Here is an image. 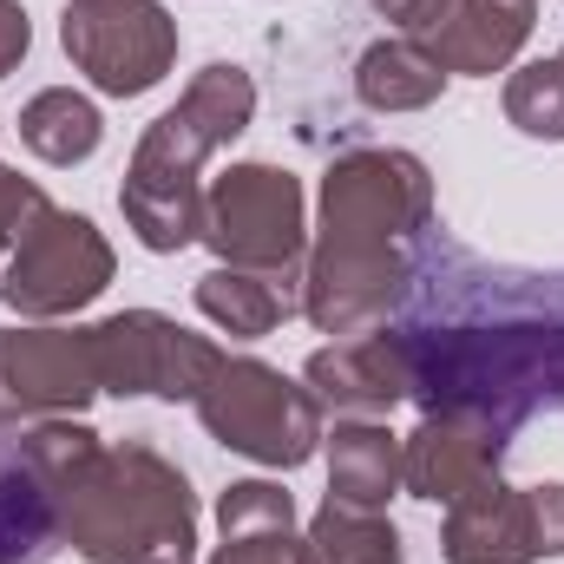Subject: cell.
<instances>
[{
	"label": "cell",
	"instance_id": "cell-25",
	"mask_svg": "<svg viewBox=\"0 0 564 564\" xmlns=\"http://www.w3.org/2000/svg\"><path fill=\"white\" fill-rule=\"evenodd\" d=\"M26 40H33V33H26V13H20L13 0H0V79L26 59Z\"/></svg>",
	"mask_w": 564,
	"mask_h": 564
},
{
	"label": "cell",
	"instance_id": "cell-13",
	"mask_svg": "<svg viewBox=\"0 0 564 564\" xmlns=\"http://www.w3.org/2000/svg\"><path fill=\"white\" fill-rule=\"evenodd\" d=\"M552 558L539 532V486H473L446 506V564H532Z\"/></svg>",
	"mask_w": 564,
	"mask_h": 564
},
{
	"label": "cell",
	"instance_id": "cell-10",
	"mask_svg": "<svg viewBox=\"0 0 564 564\" xmlns=\"http://www.w3.org/2000/svg\"><path fill=\"white\" fill-rule=\"evenodd\" d=\"M59 33L79 73H93V86L112 99L151 93L177 59V26L158 0H66Z\"/></svg>",
	"mask_w": 564,
	"mask_h": 564
},
{
	"label": "cell",
	"instance_id": "cell-9",
	"mask_svg": "<svg viewBox=\"0 0 564 564\" xmlns=\"http://www.w3.org/2000/svg\"><path fill=\"white\" fill-rule=\"evenodd\" d=\"M224 348L177 328L158 308H132L93 328V368L99 394H164V401H197L217 375Z\"/></svg>",
	"mask_w": 564,
	"mask_h": 564
},
{
	"label": "cell",
	"instance_id": "cell-17",
	"mask_svg": "<svg viewBox=\"0 0 564 564\" xmlns=\"http://www.w3.org/2000/svg\"><path fill=\"white\" fill-rule=\"evenodd\" d=\"M328 440V499L381 512L401 486V440L381 421H335Z\"/></svg>",
	"mask_w": 564,
	"mask_h": 564
},
{
	"label": "cell",
	"instance_id": "cell-1",
	"mask_svg": "<svg viewBox=\"0 0 564 564\" xmlns=\"http://www.w3.org/2000/svg\"><path fill=\"white\" fill-rule=\"evenodd\" d=\"M453 276H421L426 308L401 322L408 355V401L433 408H473L506 433L525 414L564 408V276H519V270H479L466 257H446Z\"/></svg>",
	"mask_w": 564,
	"mask_h": 564
},
{
	"label": "cell",
	"instance_id": "cell-14",
	"mask_svg": "<svg viewBox=\"0 0 564 564\" xmlns=\"http://www.w3.org/2000/svg\"><path fill=\"white\" fill-rule=\"evenodd\" d=\"M308 394L322 408H341V414H388L394 401H408V355H401V335L394 328H368V335H348L335 348H322L308 361Z\"/></svg>",
	"mask_w": 564,
	"mask_h": 564
},
{
	"label": "cell",
	"instance_id": "cell-5",
	"mask_svg": "<svg viewBox=\"0 0 564 564\" xmlns=\"http://www.w3.org/2000/svg\"><path fill=\"white\" fill-rule=\"evenodd\" d=\"M197 414L230 453H243L257 466H282V473L322 446V401L308 388L282 381L276 368L243 361V355L217 361L210 388L197 394Z\"/></svg>",
	"mask_w": 564,
	"mask_h": 564
},
{
	"label": "cell",
	"instance_id": "cell-4",
	"mask_svg": "<svg viewBox=\"0 0 564 564\" xmlns=\"http://www.w3.org/2000/svg\"><path fill=\"white\" fill-rule=\"evenodd\" d=\"M250 112H257L250 73L217 59V66H204L184 86V99L139 139V158L126 171L119 204H126V224L139 230L144 250L164 257V250H184V243L204 237V184H197V171H204V158L217 144H230L250 126Z\"/></svg>",
	"mask_w": 564,
	"mask_h": 564
},
{
	"label": "cell",
	"instance_id": "cell-16",
	"mask_svg": "<svg viewBox=\"0 0 564 564\" xmlns=\"http://www.w3.org/2000/svg\"><path fill=\"white\" fill-rule=\"evenodd\" d=\"M224 525V552L210 564H302V539H295V506L270 479H243L224 492L217 506Z\"/></svg>",
	"mask_w": 564,
	"mask_h": 564
},
{
	"label": "cell",
	"instance_id": "cell-23",
	"mask_svg": "<svg viewBox=\"0 0 564 564\" xmlns=\"http://www.w3.org/2000/svg\"><path fill=\"white\" fill-rule=\"evenodd\" d=\"M46 197L20 177V171H0V250H13L20 243V230L33 224V210H40Z\"/></svg>",
	"mask_w": 564,
	"mask_h": 564
},
{
	"label": "cell",
	"instance_id": "cell-19",
	"mask_svg": "<svg viewBox=\"0 0 564 564\" xmlns=\"http://www.w3.org/2000/svg\"><path fill=\"white\" fill-rule=\"evenodd\" d=\"M440 86H446V66L414 40H381L355 66V93L375 112H421V106L440 99Z\"/></svg>",
	"mask_w": 564,
	"mask_h": 564
},
{
	"label": "cell",
	"instance_id": "cell-21",
	"mask_svg": "<svg viewBox=\"0 0 564 564\" xmlns=\"http://www.w3.org/2000/svg\"><path fill=\"white\" fill-rule=\"evenodd\" d=\"M302 564H401V532L368 506L328 499L302 539Z\"/></svg>",
	"mask_w": 564,
	"mask_h": 564
},
{
	"label": "cell",
	"instance_id": "cell-24",
	"mask_svg": "<svg viewBox=\"0 0 564 564\" xmlns=\"http://www.w3.org/2000/svg\"><path fill=\"white\" fill-rule=\"evenodd\" d=\"M394 26H401V40H414V46H426L433 33H440V20L453 13V0H375Z\"/></svg>",
	"mask_w": 564,
	"mask_h": 564
},
{
	"label": "cell",
	"instance_id": "cell-20",
	"mask_svg": "<svg viewBox=\"0 0 564 564\" xmlns=\"http://www.w3.org/2000/svg\"><path fill=\"white\" fill-rule=\"evenodd\" d=\"M99 139H106V126H99L93 99H79L73 86H53V93L26 99V112H20V144L46 164H86Z\"/></svg>",
	"mask_w": 564,
	"mask_h": 564
},
{
	"label": "cell",
	"instance_id": "cell-2",
	"mask_svg": "<svg viewBox=\"0 0 564 564\" xmlns=\"http://www.w3.org/2000/svg\"><path fill=\"white\" fill-rule=\"evenodd\" d=\"M433 230V184L414 151H348L322 177V237L302 276V315L322 335H368L414 282Z\"/></svg>",
	"mask_w": 564,
	"mask_h": 564
},
{
	"label": "cell",
	"instance_id": "cell-12",
	"mask_svg": "<svg viewBox=\"0 0 564 564\" xmlns=\"http://www.w3.org/2000/svg\"><path fill=\"white\" fill-rule=\"evenodd\" d=\"M499 453H506V426L499 421H486L473 408H433L401 446V486L414 499L453 506L473 486L499 479Z\"/></svg>",
	"mask_w": 564,
	"mask_h": 564
},
{
	"label": "cell",
	"instance_id": "cell-22",
	"mask_svg": "<svg viewBox=\"0 0 564 564\" xmlns=\"http://www.w3.org/2000/svg\"><path fill=\"white\" fill-rule=\"evenodd\" d=\"M506 119L532 139H564V53L532 59L506 79Z\"/></svg>",
	"mask_w": 564,
	"mask_h": 564
},
{
	"label": "cell",
	"instance_id": "cell-3",
	"mask_svg": "<svg viewBox=\"0 0 564 564\" xmlns=\"http://www.w3.org/2000/svg\"><path fill=\"white\" fill-rule=\"evenodd\" d=\"M59 539L93 564H191L197 558L191 479L144 440L93 446L59 486Z\"/></svg>",
	"mask_w": 564,
	"mask_h": 564
},
{
	"label": "cell",
	"instance_id": "cell-18",
	"mask_svg": "<svg viewBox=\"0 0 564 564\" xmlns=\"http://www.w3.org/2000/svg\"><path fill=\"white\" fill-rule=\"evenodd\" d=\"M289 282L295 276H263V270H230V263H217L210 276L197 282V308H204L217 328H230V335H270L282 315L302 308Z\"/></svg>",
	"mask_w": 564,
	"mask_h": 564
},
{
	"label": "cell",
	"instance_id": "cell-6",
	"mask_svg": "<svg viewBox=\"0 0 564 564\" xmlns=\"http://www.w3.org/2000/svg\"><path fill=\"white\" fill-rule=\"evenodd\" d=\"M99 446V433L46 421L33 433H0V564H46L59 539V486Z\"/></svg>",
	"mask_w": 564,
	"mask_h": 564
},
{
	"label": "cell",
	"instance_id": "cell-8",
	"mask_svg": "<svg viewBox=\"0 0 564 564\" xmlns=\"http://www.w3.org/2000/svg\"><path fill=\"white\" fill-rule=\"evenodd\" d=\"M106 282H112V243L79 210L40 204L33 224L20 230L13 257H7L0 295H7V308H20L33 322H53V315L86 308Z\"/></svg>",
	"mask_w": 564,
	"mask_h": 564
},
{
	"label": "cell",
	"instance_id": "cell-15",
	"mask_svg": "<svg viewBox=\"0 0 564 564\" xmlns=\"http://www.w3.org/2000/svg\"><path fill=\"white\" fill-rule=\"evenodd\" d=\"M532 20H539V0H453L440 33L426 40V53L446 73H499L525 46Z\"/></svg>",
	"mask_w": 564,
	"mask_h": 564
},
{
	"label": "cell",
	"instance_id": "cell-11",
	"mask_svg": "<svg viewBox=\"0 0 564 564\" xmlns=\"http://www.w3.org/2000/svg\"><path fill=\"white\" fill-rule=\"evenodd\" d=\"M93 394V328H0V426L79 414Z\"/></svg>",
	"mask_w": 564,
	"mask_h": 564
},
{
	"label": "cell",
	"instance_id": "cell-7",
	"mask_svg": "<svg viewBox=\"0 0 564 564\" xmlns=\"http://www.w3.org/2000/svg\"><path fill=\"white\" fill-rule=\"evenodd\" d=\"M204 243L230 270L289 276L302 263V184L276 164H230L204 191Z\"/></svg>",
	"mask_w": 564,
	"mask_h": 564
}]
</instances>
